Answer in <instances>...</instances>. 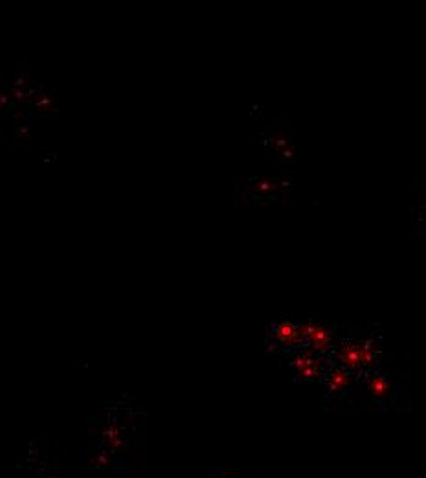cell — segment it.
Returning a JSON list of instances; mask_svg holds the SVG:
<instances>
[{"label":"cell","instance_id":"277c9868","mask_svg":"<svg viewBox=\"0 0 426 478\" xmlns=\"http://www.w3.org/2000/svg\"><path fill=\"white\" fill-rule=\"evenodd\" d=\"M369 390L375 395H384L388 392V383L382 377H373L369 381Z\"/></svg>","mask_w":426,"mask_h":478},{"label":"cell","instance_id":"7a4b0ae2","mask_svg":"<svg viewBox=\"0 0 426 478\" xmlns=\"http://www.w3.org/2000/svg\"><path fill=\"white\" fill-rule=\"evenodd\" d=\"M340 359L345 366L349 368H358L362 364V348L355 344H345L342 348V353H340Z\"/></svg>","mask_w":426,"mask_h":478},{"label":"cell","instance_id":"3957f363","mask_svg":"<svg viewBox=\"0 0 426 478\" xmlns=\"http://www.w3.org/2000/svg\"><path fill=\"white\" fill-rule=\"evenodd\" d=\"M349 383V377H347V373L342 372V370H336L333 372V375H331V381H329V386L333 388V390H340L343 386Z\"/></svg>","mask_w":426,"mask_h":478},{"label":"cell","instance_id":"6da1fadb","mask_svg":"<svg viewBox=\"0 0 426 478\" xmlns=\"http://www.w3.org/2000/svg\"><path fill=\"white\" fill-rule=\"evenodd\" d=\"M274 333H276V338L285 346H296L300 344L301 340H303V336H301V329H298L296 326H292L290 322H279L274 329Z\"/></svg>","mask_w":426,"mask_h":478}]
</instances>
